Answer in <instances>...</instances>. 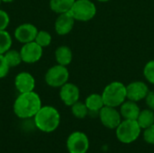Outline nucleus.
<instances>
[{
	"label": "nucleus",
	"mask_w": 154,
	"mask_h": 153,
	"mask_svg": "<svg viewBox=\"0 0 154 153\" xmlns=\"http://www.w3.org/2000/svg\"><path fill=\"white\" fill-rule=\"evenodd\" d=\"M42 106L40 96L34 92L19 94L13 106L14 115L20 119L33 118Z\"/></svg>",
	"instance_id": "f257e3e1"
},
{
	"label": "nucleus",
	"mask_w": 154,
	"mask_h": 153,
	"mask_svg": "<svg viewBox=\"0 0 154 153\" xmlns=\"http://www.w3.org/2000/svg\"><path fill=\"white\" fill-rule=\"evenodd\" d=\"M37 129L43 133H52L60 124L59 111L51 106H42L33 117Z\"/></svg>",
	"instance_id": "f03ea898"
},
{
	"label": "nucleus",
	"mask_w": 154,
	"mask_h": 153,
	"mask_svg": "<svg viewBox=\"0 0 154 153\" xmlns=\"http://www.w3.org/2000/svg\"><path fill=\"white\" fill-rule=\"evenodd\" d=\"M101 95L105 106L118 107L127 99L126 86H125L122 82L113 81L104 88Z\"/></svg>",
	"instance_id": "7ed1b4c3"
},
{
	"label": "nucleus",
	"mask_w": 154,
	"mask_h": 153,
	"mask_svg": "<svg viewBox=\"0 0 154 153\" xmlns=\"http://www.w3.org/2000/svg\"><path fill=\"white\" fill-rule=\"evenodd\" d=\"M142 133V128L136 120L125 119L116 129V135L118 141L124 144H130L135 142Z\"/></svg>",
	"instance_id": "20e7f679"
},
{
	"label": "nucleus",
	"mask_w": 154,
	"mask_h": 153,
	"mask_svg": "<svg viewBox=\"0 0 154 153\" xmlns=\"http://www.w3.org/2000/svg\"><path fill=\"white\" fill-rule=\"evenodd\" d=\"M69 13L76 21L88 22L97 14V6L90 0H76Z\"/></svg>",
	"instance_id": "39448f33"
},
{
	"label": "nucleus",
	"mask_w": 154,
	"mask_h": 153,
	"mask_svg": "<svg viewBox=\"0 0 154 153\" xmlns=\"http://www.w3.org/2000/svg\"><path fill=\"white\" fill-rule=\"evenodd\" d=\"M69 72L66 66L56 64L51 67L45 73L44 80L46 84L51 87H60L67 82H69Z\"/></svg>",
	"instance_id": "423d86ee"
},
{
	"label": "nucleus",
	"mask_w": 154,
	"mask_h": 153,
	"mask_svg": "<svg viewBox=\"0 0 154 153\" xmlns=\"http://www.w3.org/2000/svg\"><path fill=\"white\" fill-rule=\"evenodd\" d=\"M66 145L69 153H87L89 149V139L82 132H73L69 135Z\"/></svg>",
	"instance_id": "0eeeda50"
},
{
	"label": "nucleus",
	"mask_w": 154,
	"mask_h": 153,
	"mask_svg": "<svg viewBox=\"0 0 154 153\" xmlns=\"http://www.w3.org/2000/svg\"><path fill=\"white\" fill-rule=\"evenodd\" d=\"M101 124L108 129H116L122 122V116L116 107L104 106L98 113Z\"/></svg>",
	"instance_id": "6e6552de"
},
{
	"label": "nucleus",
	"mask_w": 154,
	"mask_h": 153,
	"mask_svg": "<svg viewBox=\"0 0 154 153\" xmlns=\"http://www.w3.org/2000/svg\"><path fill=\"white\" fill-rule=\"evenodd\" d=\"M22 60L27 64H33L38 62L43 54V48L38 45L34 41L23 44L20 49Z\"/></svg>",
	"instance_id": "1a4fd4ad"
},
{
	"label": "nucleus",
	"mask_w": 154,
	"mask_h": 153,
	"mask_svg": "<svg viewBox=\"0 0 154 153\" xmlns=\"http://www.w3.org/2000/svg\"><path fill=\"white\" fill-rule=\"evenodd\" d=\"M37 27L31 23H23L19 24L14 32V39L22 44L33 41L38 32Z\"/></svg>",
	"instance_id": "9d476101"
},
{
	"label": "nucleus",
	"mask_w": 154,
	"mask_h": 153,
	"mask_svg": "<svg viewBox=\"0 0 154 153\" xmlns=\"http://www.w3.org/2000/svg\"><path fill=\"white\" fill-rule=\"evenodd\" d=\"M80 91L77 85L67 82L60 87V98L67 106H71L79 101Z\"/></svg>",
	"instance_id": "9b49d317"
},
{
	"label": "nucleus",
	"mask_w": 154,
	"mask_h": 153,
	"mask_svg": "<svg viewBox=\"0 0 154 153\" xmlns=\"http://www.w3.org/2000/svg\"><path fill=\"white\" fill-rule=\"evenodd\" d=\"M149 92L150 90L147 84L143 81H134L126 86L127 99L134 102L145 99Z\"/></svg>",
	"instance_id": "f8f14e48"
},
{
	"label": "nucleus",
	"mask_w": 154,
	"mask_h": 153,
	"mask_svg": "<svg viewBox=\"0 0 154 153\" xmlns=\"http://www.w3.org/2000/svg\"><path fill=\"white\" fill-rule=\"evenodd\" d=\"M35 85L34 77L27 71L18 73L14 78V87L19 94L34 91Z\"/></svg>",
	"instance_id": "ddd939ff"
},
{
	"label": "nucleus",
	"mask_w": 154,
	"mask_h": 153,
	"mask_svg": "<svg viewBox=\"0 0 154 153\" xmlns=\"http://www.w3.org/2000/svg\"><path fill=\"white\" fill-rule=\"evenodd\" d=\"M75 22L76 20L73 18L69 12L58 14V17L54 23V30L58 35H67L72 31Z\"/></svg>",
	"instance_id": "4468645a"
},
{
	"label": "nucleus",
	"mask_w": 154,
	"mask_h": 153,
	"mask_svg": "<svg viewBox=\"0 0 154 153\" xmlns=\"http://www.w3.org/2000/svg\"><path fill=\"white\" fill-rule=\"evenodd\" d=\"M120 114L124 119L126 120H137L141 112L137 102L132 100H125L120 106Z\"/></svg>",
	"instance_id": "2eb2a0df"
},
{
	"label": "nucleus",
	"mask_w": 154,
	"mask_h": 153,
	"mask_svg": "<svg viewBox=\"0 0 154 153\" xmlns=\"http://www.w3.org/2000/svg\"><path fill=\"white\" fill-rule=\"evenodd\" d=\"M55 60L57 64L62 65V66H69L73 59V53L69 47L66 45L59 46L54 53Z\"/></svg>",
	"instance_id": "dca6fc26"
},
{
	"label": "nucleus",
	"mask_w": 154,
	"mask_h": 153,
	"mask_svg": "<svg viewBox=\"0 0 154 153\" xmlns=\"http://www.w3.org/2000/svg\"><path fill=\"white\" fill-rule=\"evenodd\" d=\"M85 104H86L88 111L92 112V113H99V111L105 106L102 95L96 94V93L89 95L86 98Z\"/></svg>",
	"instance_id": "f3484780"
},
{
	"label": "nucleus",
	"mask_w": 154,
	"mask_h": 153,
	"mask_svg": "<svg viewBox=\"0 0 154 153\" xmlns=\"http://www.w3.org/2000/svg\"><path fill=\"white\" fill-rule=\"evenodd\" d=\"M76 0H50V8L52 12L60 14L70 11Z\"/></svg>",
	"instance_id": "a211bd4d"
},
{
	"label": "nucleus",
	"mask_w": 154,
	"mask_h": 153,
	"mask_svg": "<svg viewBox=\"0 0 154 153\" xmlns=\"http://www.w3.org/2000/svg\"><path fill=\"white\" fill-rule=\"evenodd\" d=\"M136 121L139 124L142 130L143 129L144 130V129L150 127L154 124V111L149 109V108L141 110Z\"/></svg>",
	"instance_id": "6ab92c4d"
},
{
	"label": "nucleus",
	"mask_w": 154,
	"mask_h": 153,
	"mask_svg": "<svg viewBox=\"0 0 154 153\" xmlns=\"http://www.w3.org/2000/svg\"><path fill=\"white\" fill-rule=\"evenodd\" d=\"M4 57L6 60L10 68H15L23 62L20 50H17L10 49L4 54Z\"/></svg>",
	"instance_id": "aec40b11"
},
{
	"label": "nucleus",
	"mask_w": 154,
	"mask_h": 153,
	"mask_svg": "<svg viewBox=\"0 0 154 153\" xmlns=\"http://www.w3.org/2000/svg\"><path fill=\"white\" fill-rule=\"evenodd\" d=\"M13 39L11 34L6 31H0V55H4L12 47Z\"/></svg>",
	"instance_id": "412c9836"
},
{
	"label": "nucleus",
	"mask_w": 154,
	"mask_h": 153,
	"mask_svg": "<svg viewBox=\"0 0 154 153\" xmlns=\"http://www.w3.org/2000/svg\"><path fill=\"white\" fill-rule=\"evenodd\" d=\"M70 107H71L72 115L78 119H84L88 115V114L89 113L86 104L82 103V102H79V101L76 102Z\"/></svg>",
	"instance_id": "4be33fe9"
},
{
	"label": "nucleus",
	"mask_w": 154,
	"mask_h": 153,
	"mask_svg": "<svg viewBox=\"0 0 154 153\" xmlns=\"http://www.w3.org/2000/svg\"><path fill=\"white\" fill-rule=\"evenodd\" d=\"M51 41H52L51 34L49 32L44 31V30L38 31L37 35L34 40V41L38 45H40L42 48H46V47L50 46L51 43Z\"/></svg>",
	"instance_id": "5701e85b"
},
{
	"label": "nucleus",
	"mask_w": 154,
	"mask_h": 153,
	"mask_svg": "<svg viewBox=\"0 0 154 153\" xmlns=\"http://www.w3.org/2000/svg\"><path fill=\"white\" fill-rule=\"evenodd\" d=\"M143 76L145 79L154 85V60L148 61L143 68Z\"/></svg>",
	"instance_id": "b1692460"
},
{
	"label": "nucleus",
	"mask_w": 154,
	"mask_h": 153,
	"mask_svg": "<svg viewBox=\"0 0 154 153\" xmlns=\"http://www.w3.org/2000/svg\"><path fill=\"white\" fill-rule=\"evenodd\" d=\"M10 69L11 68L9 67L4 55H0V78H5L8 75Z\"/></svg>",
	"instance_id": "393cba45"
},
{
	"label": "nucleus",
	"mask_w": 154,
	"mask_h": 153,
	"mask_svg": "<svg viewBox=\"0 0 154 153\" xmlns=\"http://www.w3.org/2000/svg\"><path fill=\"white\" fill-rule=\"evenodd\" d=\"M143 139L147 143L154 145V124L152 125H151L150 127L144 129Z\"/></svg>",
	"instance_id": "a878e982"
},
{
	"label": "nucleus",
	"mask_w": 154,
	"mask_h": 153,
	"mask_svg": "<svg viewBox=\"0 0 154 153\" xmlns=\"http://www.w3.org/2000/svg\"><path fill=\"white\" fill-rule=\"evenodd\" d=\"M9 23H10L9 14L5 10L0 9V31L6 30Z\"/></svg>",
	"instance_id": "bb28decb"
},
{
	"label": "nucleus",
	"mask_w": 154,
	"mask_h": 153,
	"mask_svg": "<svg viewBox=\"0 0 154 153\" xmlns=\"http://www.w3.org/2000/svg\"><path fill=\"white\" fill-rule=\"evenodd\" d=\"M145 103L149 109L154 111V92L150 91L145 97Z\"/></svg>",
	"instance_id": "cd10ccee"
},
{
	"label": "nucleus",
	"mask_w": 154,
	"mask_h": 153,
	"mask_svg": "<svg viewBox=\"0 0 154 153\" xmlns=\"http://www.w3.org/2000/svg\"><path fill=\"white\" fill-rule=\"evenodd\" d=\"M2 1V3H6V4H9V3H12V2H14V0H1Z\"/></svg>",
	"instance_id": "c85d7f7f"
},
{
	"label": "nucleus",
	"mask_w": 154,
	"mask_h": 153,
	"mask_svg": "<svg viewBox=\"0 0 154 153\" xmlns=\"http://www.w3.org/2000/svg\"><path fill=\"white\" fill-rule=\"evenodd\" d=\"M98 2H102V3H105V2H108V1H111V0H97Z\"/></svg>",
	"instance_id": "c756f323"
},
{
	"label": "nucleus",
	"mask_w": 154,
	"mask_h": 153,
	"mask_svg": "<svg viewBox=\"0 0 154 153\" xmlns=\"http://www.w3.org/2000/svg\"><path fill=\"white\" fill-rule=\"evenodd\" d=\"M1 4H2V1L0 0V5H1Z\"/></svg>",
	"instance_id": "7c9ffc66"
}]
</instances>
